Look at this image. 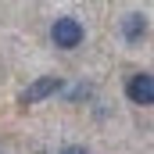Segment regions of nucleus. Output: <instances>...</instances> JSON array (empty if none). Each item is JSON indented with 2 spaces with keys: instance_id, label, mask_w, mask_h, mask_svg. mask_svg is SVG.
<instances>
[{
  "instance_id": "20e7f679",
  "label": "nucleus",
  "mask_w": 154,
  "mask_h": 154,
  "mask_svg": "<svg viewBox=\"0 0 154 154\" xmlns=\"http://www.w3.org/2000/svg\"><path fill=\"white\" fill-rule=\"evenodd\" d=\"M143 32H147V18H143V14H125V18H122V36L129 39V43L143 39Z\"/></svg>"
},
{
  "instance_id": "7ed1b4c3",
  "label": "nucleus",
  "mask_w": 154,
  "mask_h": 154,
  "mask_svg": "<svg viewBox=\"0 0 154 154\" xmlns=\"http://www.w3.org/2000/svg\"><path fill=\"white\" fill-rule=\"evenodd\" d=\"M125 97H129L133 104H140V108L154 104V75H147V72H136V75L125 82Z\"/></svg>"
},
{
  "instance_id": "f257e3e1",
  "label": "nucleus",
  "mask_w": 154,
  "mask_h": 154,
  "mask_svg": "<svg viewBox=\"0 0 154 154\" xmlns=\"http://www.w3.org/2000/svg\"><path fill=\"white\" fill-rule=\"evenodd\" d=\"M82 22L79 18H57L54 25H50V39H54V47H61V50H72L82 43Z\"/></svg>"
},
{
  "instance_id": "f03ea898",
  "label": "nucleus",
  "mask_w": 154,
  "mask_h": 154,
  "mask_svg": "<svg viewBox=\"0 0 154 154\" xmlns=\"http://www.w3.org/2000/svg\"><path fill=\"white\" fill-rule=\"evenodd\" d=\"M61 86H65V82H61L57 75H39L36 82H32V86H29V90L18 97V104H22V108H29V104H39V100H47V97L61 93Z\"/></svg>"
},
{
  "instance_id": "39448f33",
  "label": "nucleus",
  "mask_w": 154,
  "mask_h": 154,
  "mask_svg": "<svg viewBox=\"0 0 154 154\" xmlns=\"http://www.w3.org/2000/svg\"><path fill=\"white\" fill-rule=\"evenodd\" d=\"M61 154H90V151H86V147H79V143H68Z\"/></svg>"
}]
</instances>
